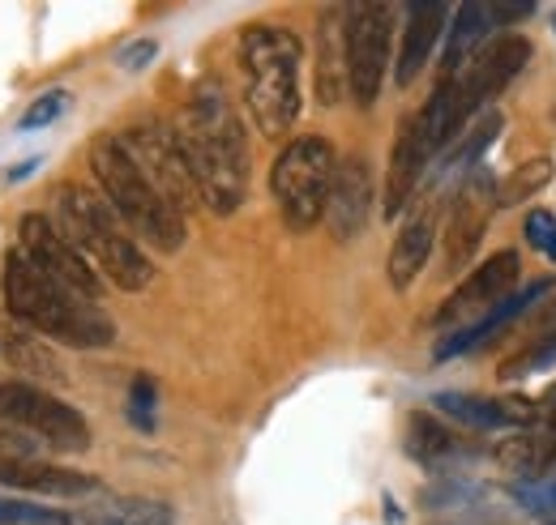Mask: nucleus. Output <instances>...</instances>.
Instances as JSON below:
<instances>
[{
	"label": "nucleus",
	"instance_id": "obj_13",
	"mask_svg": "<svg viewBox=\"0 0 556 525\" xmlns=\"http://www.w3.org/2000/svg\"><path fill=\"white\" fill-rule=\"evenodd\" d=\"M432 158H437V150H432L428 129L416 112L399 125V137H394V154H390V171H386V218H399L403 205L416 197V184L424 180Z\"/></svg>",
	"mask_w": 556,
	"mask_h": 525
},
{
	"label": "nucleus",
	"instance_id": "obj_7",
	"mask_svg": "<svg viewBox=\"0 0 556 525\" xmlns=\"http://www.w3.org/2000/svg\"><path fill=\"white\" fill-rule=\"evenodd\" d=\"M0 423L22 427L43 449L56 453H86L90 449V423L70 401L52 397L30 381H0Z\"/></svg>",
	"mask_w": 556,
	"mask_h": 525
},
{
	"label": "nucleus",
	"instance_id": "obj_20",
	"mask_svg": "<svg viewBox=\"0 0 556 525\" xmlns=\"http://www.w3.org/2000/svg\"><path fill=\"white\" fill-rule=\"evenodd\" d=\"M65 525H176L172 504L146 496H108L65 513Z\"/></svg>",
	"mask_w": 556,
	"mask_h": 525
},
{
	"label": "nucleus",
	"instance_id": "obj_14",
	"mask_svg": "<svg viewBox=\"0 0 556 525\" xmlns=\"http://www.w3.org/2000/svg\"><path fill=\"white\" fill-rule=\"evenodd\" d=\"M432 406L476 432H501V427H535L540 401L535 397H480V394H437Z\"/></svg>",
	"mask_w": 556,
	"mask_h": 525
},
{
	"label": "nucleus",
	"instance_id": "obj_12",
	"mask_svg": "<svg viewBox=\"0 0 556 525\" xmlns=\"http://www.w3.org/2000/svg\"><path fill=\"white\" fill-rule=\"evenodd\" d=\"M518 273H522V261H518V253H496V257H488L484 265H476L467 278H463V286L445 299V308L437 312V325H454V321H463V317H471V312H492L496 304H505L509 295H514V286H518Z\"/></svg>",
	"mask_w": 556,
	"mask_h": 525
},
{
	"label": "nucleus",
	"instance_id": "obj_34",
	"mask_svg": "<svg viewBox=\"0 0 556 525\" xmlns=\"http://www.w3.org/2000/svg\"><path fill=\"white\" fill-rule=\"evenodd\" d=\"M154 52H159V43H154V39H138V43H129V48H121V52H116V65L129 68V73H138V68H146L150 61H154Z\"/></svg>",
	"mask_w": 556,
	"mask_h": 525
},
{
	"label": "nucleus",
	"instance_id": "obj_35",
	"mask_svg": "<svg viewBox=\"0 0 556 525\" xmlns=\"http://www.w3.org/2000/svg\"><path fill=\"white\" fill-rule=\"evenodd\" d=\"M540 423H548V427L556 432V385L544 394V401H540Z\"/></svg>",
	"mask_w": 556,
	"mask_h": 525
},
{
	"label": "nucleus",
	"instance_id": "obj_9",
	"mask_svg": "<svg viewBox=\"0 0 556 525\" xmlns=\"http://www.w3.org/2000/svg\"><path fill=\"white\" fill-rule=\"evenodd\" d=\"M121 145L129 150V158L138 163V171L154 184V193L167 201L180 218L189 209L202 205V193H198V180L189 171V158L180 150V137L167 125H134V129L116 132Z\"/></svg>",
	"mask_w": 556,
	"mask_h": 525
},
{
	"label": "nucleus",
	"instance_id": "obj_23",
	"mask_svg": "<svg viewBox=\"0 0 556 525\" xmlns=\"http://www.w3.org/2000/svg\"><path fill=\"white\" fill-rule=\"evenodd\" d=\"M343 13L348 9H330L321 17V61H317V94L321 103H339L348 90V52H343Z\"/></svg>",
	"mask_w": 556,
	"mask_h": 525
},
{
	"label": "nucleus",
	"instance_id": "obj_25",
	"mask_svg": "<svg viewBox=\"0 0 556 525\" xmlns=\"http://www.w3.org/2000/svg\"><path fill=\"white\" fill-rule=\"evenodd\" d=\"M553 458H556V432L553 427L509 436V440L496 449V461H501L505 470H514V474H544Z\"/></svg>",
	"mask_w": 556,
	"mask_h": 525
},
{
	"label": "nucleus",
	"instance_id": "obj_17",
	"mask_svg": "<svg viewBox=\"0 0 556 525\" xmlns=\"http://www.w3.org/2000/svg\"><path fill=\"white\" fill-rule=\"evenodd\" d=\"M0 487H17V491H35V496H56V500H81V496L99 491V478L39 458H0Z\"/></svg>",
	"mask_w": 556,
	"mask_h": 525
},
{
	"label": "nucleus",
	"instance_id": "obj_8",
	"mask_svg": "<svg viewBox=\"0 0 556 525\" xmlns=\"http://www.w3.org/2000/svg\"><path fill=\"white\" fill-rule=\"evenodd\" d=\"M394 4H351L343 13V52H348V90L359 107H372L390 68Z\"/></svg>",
	"mask_w": 556,
	"mask_h": 525
},
{
	"label": "nucleus",
	"instance_id": "obj_21",
	"mask_svg": "<svg viewBox=\"0 0 556 525\" xmlns=\"http://www.w3.org/2000/svg\"><path fill=\"white\" fill-rule=\"evenodd\" d=\"M432 244H437V218H432V209H416L403 222V231H399V240L390 248V265L386 269H390V286L394 291H407L424 273V265L432 257Z\"/></svg>",
	"mask_w": 556,
	"mask_h": 525
},
{
	"label": "nucleus",
	"instance_id": "obj_4",
	"mask_svg": "<svg viewBox=\"0 0 556 525\" xmlns=\"http://www.w3.org/2000/svg\"><path fill=\"white\" fill-rule=\"evenodd\" d=\"M300 61L304 48L282 26H249L240 35L244 107L266 137H282L300 120Z\"/></svg>",
	"mask_w": 556,
	"mask_h": 525
},
{
	"label": "nucleus",
	"instance_id": "obj_32",
	"mask_svg": "<svg viewBox=\"0 0 556 525\" xmlns=\"http://www.w3.org/2000/svg\"><path fill=\"white\" fill-rule=\"evenodd\" d=\"M527 244L535 253H544L548 261H556V218L548 209H531L527 214Z\"/></svg>",
	"mask_w": 556,
	"mask_h": 525
},
{
	"label": "nucleus",
	"instance_id": "obj_19",
	"mask_svg": "<svg viewBox=\"0 0 556 525\" xmlns=\"http://www.w3.org/2000/svg\"><path fill=\"white\" fill-rule=\"evenodd\" d=\"M492 4H458L450 30H445V52H441V81L458 77L484 52V39L492 35Z\"/></svg>",
	"mask_w": 556,
	"mask_h": 525
},
{
	"label": "nucleus",
	"instance_id": "obj_3",
	"mask_svg": "<svg viewBox=\"0 0 556 525\" xmlns=\"http://www.w3.org/2000/svg\"><path fill=\"white\" fill-rule=\"evenodd\" d=\"M56 227L73 248L94 265L108 282L121 291H141L154 278V265L141 253V244L125 231V222L112 214L103 193H90L81 184H61L56 189Z\"/></svg>",
	"mask_w": 556,
	"mask_h": 525
},
{
	"label": "nucleus",
	"instance_id": "obj_33",
	"mask_svg": "<svg viewBox=\"0 0 556 525\" xmlns=\"http://www.w3.org/2000/svg\"><path fill=\"white\" fill-rule=\"evenodd\" d=\"M39 440L35 436H26L22 427H9V423H0V458H39Z\"/></svg>",
	"mask_w": 556,
	"mask_h": 525
},
{
	"label": "nucleus",
	"instance_id": "obj_27",
	"mask_svg": "<svg viewBox=\"0 0 556 525\" xmlns=\"http://www.w3.org/2000/svg\"><path fill=\"white\" fill-rule=\"evenodd\" d=\"M548 180H553V158H531V163H522L518 171L505 176V184H496V209L522 205L527 197H535Z\"/></svg>",
	"mask_w": 556,
	"mask_h": 525
},
{
	"label": "nucleus",
	"instance_id": "obj_30",
	"mask_svg": "<svg viewBox=\"0 0 556 525\" xmlns=\"http://www.w3.org/2000/svg\"><path fill=\"white\" fill-rule=\"evenodd\" d=\"M0 525H65V513L48 509V504H26V500L0 496Z\"/></svg>",
	"mask_w": 556,
	"mask_h": 525
},
{
	"label": "nucleus",
	"instance_id": "obj_22",
	"mask_svg": "<svg viewBox=\"0 0 556 525\" xmlns=\"http://www.w3.org/2000/svg\"><path fill=\"white\" fill-rule=\"evenodd\" d=\"M0 359L30 381H65L61 359L48 350V342L17 321H4V317H0Z\"/></svg>",
	"mask_w": 556,
	"mask_h": 525
},
{
	"label": "nucleus",
	"instance_id": "obj_18",
	"mask_svg": "<svg viewBox=\"0 0 556 525\" xmlns=\"http://www.w3.org/2000/svg\"><path fill=\"white\" fill-rule=\"evenodd\" d=\"M553 291V282L544 278V282H531L527 291H518V295H509L505 304H496L492 312H484L480 321H471V325L454 329V333H445L441 342H437V359H454V355H463V350H476V346H484L492 333H501V329L509 325L514 317H522L535 299H544Z\"/></svg>",
	"mask_w": 556,
	"mask_h": 525
},
{
	"label": "nucleus",
	"instance_id": "obj_5",
	"mask_svg": "<svg viewBox=\"0 0 556 525\" xmlns=\"http://www.w3.org/2000/svg\"><path fill=\"white\" fill-rule=\"evenodd\" d=\"M90 171L103 189V201L112 205V214L125 222V231L138 244H150L159 253H180L185 248V218L154 193V184L138 171V163L129 158V150L121 145L116 132L94 137Z\"/></svg>",
	"mask_w": 556,
	"mask_h": 525
},
{
	"label": "nucleus",
	"instance_id": "obj_31",
	"mask_svg": "<svg viewBox=\"0 0 556 525\" xmlns=\"http://www.w3.org/2000/svg\"><path fill=\"white\" fill-rule=\"evenodd\" d=\"M154 406H159V389L150 376H134L129 385V423L138 432H154Z\"/></svg>",
	"mask_w": 556,
	"mask_h": 525
},
{
	"label": "nucleus",
	"instance_id": "obj_15",
	"mask_svg": "<svg viewBox=\"0 0 556 525\" xmlns=\"http://www.w3.org/2000/svg\"><path fill=\"white\" fill-rule=\"evenodd\" d=\"M372 214V171L364 158H339L334 167V184L326 201V222L334 231V240H355L368 227Z\"/></svg>",
	"mask_w": 556,
	"mask_h": 525
},
{
	"label": "nucleus",
	"instance_id": "obj_28",
	"mask_svg": "<svg viewBox=\"0 0 556 525\" xmlns=\"http://www.w3.org/2000/svg\"><path fill=\"white\" fill-rule=\"evenodd\" d=\"M65 112H70V90H48V94H39V99H35V103L22 112L17 129L39 132V129H48V125H56Z\"/></svg>",
	"mask_w": 556,
	"mask_h": 525
},
{
	"label": "nucleus",
	"instance_id": "obj_26",
	"mask_svg": "<svg viewBox=\"0 0 556 525\" xmlns=\"http://www.w3.org/2000/svg\"><path fill=\"white\" fill-rule=\"evenodd\" d=\"M501 125H505V120H501V112H488L480 125H471V132L463 137V145L445 154V163H441L437 171H441V176H450V171H467V176H471V171H476V163H480V154L496 141V129H501Z\"/></svg>",
	"mask_w": 556,
	"mask_h": 525
},
{
	"label": "nucleus",
	"instance_id": "obj_29",
	"mask_svg": "<svg viewBox=\"0 0 556 525\" xmlns=\"http://www.w3.org/2000/svg\"><path fill=\"white\" fill-rule=\"evenodd\" d=\"M553 359H556V329L553 333H540V342H535L531 350H522L518 359H509V363L501 368V381H522V376H531V372L548 368Z\"/></svg>",
	"mask_w": 556,
	"mask_h": 525
},
{
	"label": "nucleus",
	"instance_id": "obj_11",
	"mask_svg": "<svg viewBox=\"0 0 556 525\" xmlns=\"http://www.w3.org/2000/svg\"><path fill=\"white\" fill-rule=\"evenodd\" d=\"M492 209H496V180H492L488 167H476L463 180L454 205H450V222H445V273H463L467 265L476 261Z\"/></svg>",
	"mask_w": 556,
	"mask_h": 525
},
{
	"label": "nucleus",
	"instance_id": "obj_2",
	"mask_svg": "<svg viewBox=\"0 0 556 525\" xmlns=\"http://www.w3.org/2000/svg\"><path fill=\"white\" fill-rule=\"evenodd\" d=\"M4 308L17 325L39 333L43 342H65L77 350H99L116 342V321L99 308V299L48 278L22 253H9L4 261Z\"/></svg>",
	"mask_w": 556,
	"mask_h": 525
},
{
	"label": "nucleus",
	"instance_id": "obj_1",
	"mask_svg": "<svg viewBox=\"0 0 556 525\" xmlns=\"http://www.w3.org/2000/svg\"><path fill=\"white\" fill-rule=\"evenodd\" d=\"M180 150L198 180V193L210 214L227 218L249 193V137L218 81H198L180 120Z\"/></svg>",
	"mask_w": 556,
	"mask_h": 525
},
{
	"label": "nucleus",
	"instance_id": "obj_24",
	"mask_svg": "<svg viewBox=\"0 0 556 525\" xmlns=\"http://www.w3.org/2000/svg\"><path fill=\"white\" fill-rule=\"evenodd\" d=\"M467 445L450 432V427H441L432 414H424L416 410L412 419H407V453L424 465H432V470H441V465H450V461L458 458Z\"/></svg>",
	"mask_w": 556,
	"mask_h": 525
},
{
	"label": "nucleus",
	"instance_id": "obj_10",
	"mask_svg": "<svg viewBox=\"0 0 556 525\" xmlns=\"http://www.w3.org/2000/svg\"><path fill=\"white\" fill-rule=\"evenodd\" d=\"M17 253L30 265H39L48 278H56V282H65L73 291L99 299V273H94V265L86 261L70 240L61 235V227L48 214H22V222H17Z\"/></svg>",
	"mask_w": 556,
	"mask_h": 525
},
{
	"label": "nucleus",
	"instance_id": "obj_16",
	"mask_svg": "<svg viewBox=\"0 0 556 525\" xmlns=\"http://www.w3.org/2000/svg\"><path fill=\"white\" fill-rule=\"evenodd\" d=\"M407 26H403V48H399V65H394V81L399 86H412L424 65L432 61L441 35L450 30V4L441 0H416L403 9Z\"/></svg>",
	"mask_w": 556,
	"mask_h": 525
},
{
	"label": "nucleus",
	"instance_id": "obj_6",
	"mask_svg": "<svg viewBox=\"0 0 556 525\" xmlns=\"http://www.w3.org/2000/svg\"><path fill=\"white\" fill-rule=\"evenodd\" d=\"M334 167H339V158L326 137H295L275 158L270 193H275L278 214L291 231H313L326 218Z\"/></svg>",
	"mask_w": 556,
	"mask_h": 525
}]
</instances>
